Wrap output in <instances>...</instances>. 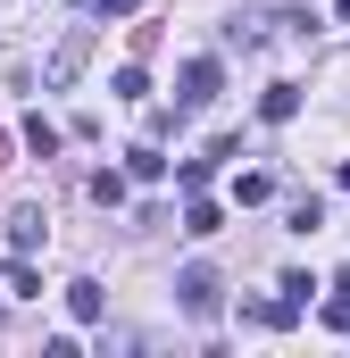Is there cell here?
Wrapping results in <instances>:
<instances>
[{"mask_svg": "<svg viewBox=\"0 0 350 358\" xmlns=\"http://www.w3.org/2000/svg\"><path fill=\"white\" fill-rule=\"evenodd\" d=\"M175 300H183V317H217V300H225L217 267H183L175 275Z\"/></svg>", "mask_w": 350, "mask_h": 358, "instance_id": "obj_1", "label": "cell"}, {"mask_svg": "<svg viewBox=\"0 0 350 358\" xmlns=\"http://www.w3.org/2000/svg\"><path fill=\"white\" fill-rule=\"evenodd\" d=\"M217 84H225V67H217V59H183L175 100H183V108H209V100H217Z\"/></svg>", "mask_w": 350, "mask_h": 358, "instance_id": "obj_2", "label": "cell"}, {"mask_svg": "<svg viewBox=\"0 0 350 358\" xmlns=\"http://www.w3.org/2000/svg\"><path fill=\"white\" fill-rule=\"evenodd\" d=\"M259 117L267 125H292V117H300V84H267L259 92Z\"/></svg>", "mask_w": 350, "mask_h": 358, "instance_id": "obj_3", "label": "cell"}, {"mask_svg": "<svg viewBox=\"0 0 350 358\" xmlns=\"http://www.w3.org/2000/svg\"><path fill=\"white\" fill-rule=\"evenodd\" d=\"M183 234H192V242H209V234H225V208L192 192V208H183Z\"/></svg>", "mask_w": 350, "mask_h": 358, "instance_id": "obj_4", "label": "cell"}, {"mask_svg": "<svg viewBox=\"0 0 350 358\" xmlns=\"http://www.w3.org/2000/svg\"><path fill=\"white\" fill-rule=\"evenodd\" d=\"M159 176H167L159 142H134V150H125V183H159Z\"/></svg>", "mask_w": 350, "mask_h": 358, "instance_id": "obj_5", "label": "cell"}, {"mask_svg": "<svg viewBox=\"0 0 350 358\" xmlns=\"http://www.w3.org/2000/svg\"><path fill=\"white\" fill-rule=\"evenodd\" d=\"M67 308H76V325H100V308H108V292H100V283H67Z\"/></svg>", "mask_w": 350, "mask_h": 358, "instance_id": "obj_6", "label": "cell"}, {"mask_svg": "<svg viewBox=\"0 0 350 358\" xmlns=\"http://www.w3.org/2000/svg\"><path fill=\"white\" fill-rule=\"evenodd\" d=\"M8 250H42V208H17L8 217Z\"/></svg>", "mask_w": 350, "mask_h": 358, "instance_id": "obj_7", "label": "cell"}, {"mask_svg": "<svg viewBox=\"0 0 350 358\" xmlns=\"http://www.w3.org/2000/svg\"><path fill=\"white\" fill-rule=\"evenodd\" d=\"M25 150H34V159H59V125H50V117H25Z\"/></svg>", "mask_w": 350, "mask_h": 358, "instance_id": "obj_8", "label": "cell"}, {"mask_svg": "<svg viewBox=\"0 0 350 358\" xmlns=\"http://www.w3.org/2000/svg\"><path fill=\"white\" fill-rule=\"evenodd\" d=\"M0 283H8V292H17V300H42V275H34V267H25V250H17V267H8V275H0Z\"/></svg>", "mask_w": 350, "mask_h": 358, "instance_id": "obj_9", "label": "cell"}, {"mask_svg": "<svg viewBox=\"0 0 350 358\" xmlns=\"http://www.w3.org/2000/svg\"><path fill=\"white\" fill-rule=\"evenodd\" d=\"M234 200H242V208H259V200H275V176H242V183H234Z\"/></svg>", "mask_w": 350, "mask_h": 358, "instance_id": "obj_10", "label": "cell"}, {"mask_svg": "<svg viewBox=\"0 0 350 358\" xmlns=\"http://www.w3.org/2000/svg\"><path fill=\"white\" fill-rule=\"evenodd\" d=\"M251 317H259V325H292L300 308H292V300H251Z\"/></svg>", "mask_w": 350, "mask_h": 358, "instance_id": "obj_11", "label": "cell"}, {"mask_svg": "<svg viewBox=\"0 0 350 358\" xmlns=\"http://www.w3.org/2000/svg\"><path fill=\"white\" fill-rule=\"evenodd\" d=\"M117 100H150V76L142 67H117Z\"/></svg>", "mask_w": 350, "mask_h": 358, "instance_id": "obj_12", "label": "cell"}, {"mask_svg": "<svg viewBox=\"0 0 350 358\" xmlns=\"http://www.w3.org/2000/svg\"><path fill=\"white\" fill-rule=\"evenodd\" d=\"M209 176H217V159H183V167H175V183H183V192H200Z\"/></svg>", "mask_w": 350, "mask_h": 358, "instance_id": "obj_13", "label": "cell"}, {"mask_svg": "<svg viewBox=\"0 0 350 358\" xmlns=\"http://www.w3.org/2000/svg\"><path fill=\"white\" fill-rule=\"evenodd\" d=\"M92 200H100V208H117V200H125V176H108V167H100V176H92Z\"/></svg>", "mask_w": 350, "mask_h": 358, "instance_id": "obj_14", "label": "cell"}, {"mask_svg": "<svg viewBox=\"0 0 350 358\" xmlns=\"http://www.w3.org/2000/svg\"><path fill=\"white\" fill-rule=\"evenodd\" d=\"M326 325H342V334H350V300H342V292L326 300Z\"/></svg>", "mask_w": 350, "mask_h": 358, "instance_id": "obj_15", "label": "cell"}, {"mask_svg": "<svg viewBox=\"0 0 350 358\" xmlns=\"http://www.w3.org/2000/svg\"><path fill=\"white\" fill-rule=\"evenodd\" d=\"M92 8H100V17H134L142 0H92Z\"/></svg>", "mask_w": 350, "mask_h": 358, "instance_id": "obj_16", "label": "cell"}, {"mask_svg": "<svg viewBox=\"0 0 350 358\" xmlns=\"http://www.w3.org/2000/svg\"><path fill=\"white\" fill-rule=\"evenodd\" d=\"M334 292H342V300H350V267H342V275H334Z\"/></svg>", "mask_w": 350, "mask_h": 358, "instance_id": "obj_17", "label": "cell"}, {"mask_svg": "<svg viewBox=\"0 0 350 358\" xmlns=\"http://www.w3.org/2000/svg\"><path fill=\"white\" fill-rule=\"evenodd\" d=\"M342 192H350V159H342Z\"/></svg>", "mask_w": 350, "mask_h": 358, "instance_id": "obj_18", "label": "cell"}, {"mask_svg": "<svg viewBox=\"0 0 350 358\" xmlns=\"http://www.w3.org/2000/svg\"><path fill=\"white\" fill-rule=\"evenodd\" d=\"M342 25H350V0H342Z\"/></svg>", "mask_w": 350, "mask_h": 358, "instance_id": "obj_19", "label": "cell"}]
</instances>
